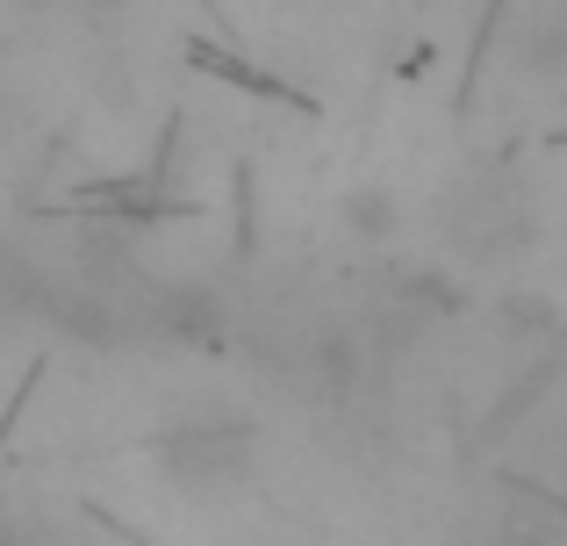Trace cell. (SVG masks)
Wrapping results in <instances>:
<instances>
[{"instance_id":"6da1fadb","label":"cell","mask_w":567,"mask_h":546,"mask_svg":"<svg viewBox=\"0 0 567 546\" xmlns=\"http://www.w3.org/2000/svg\"><path fill=\"white\" fill-rule=\"evenodd\" d=\"M439 238L474 267L517 259L539 238V181L517 166H482L439 202Z\"/></svg>"}]
</instances>
